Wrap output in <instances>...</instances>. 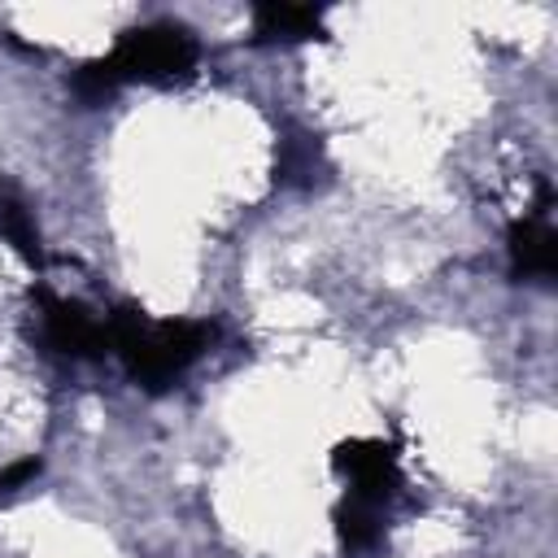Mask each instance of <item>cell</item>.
<instances>
[{"label": "cell", "instance_id": "6da1fadb", "mask_svg": "<svg viewBox=\"0 0 558 558\" xmlns=\"http://www.w3.org/2000/svg\"><path fill=\"white\" fill-rule=\"evenodd\" d=\"M105 327H109V349L153 392L170 388L205 353V344L214 336L205 323H187V318L153 323L140 310H118V314L105 318Z\"/></svg>", "mask_w": 558, "mask_h": 558}, {"label": "cell", "instance_id": "7a4b0ae2", "mask_svg": "<svg viewBox=\"0 0 558 558\" xmlns=\"http://www.w3.org/2000/svg\"><path fill=\"white\" fill-rule=\"evenodd\" d=\"M113 87L122 83H174L196 70V39L179 26H144L118 39V48L100 61Z\"/></svg>", "mask_w": 558, "mask_h": 558}, {"label": "cell", "instance_id": "3957f363", "mask_svg": "<svg viewBox=\"0 0 558 558\" xmlns=\"http://www.w3.org/2000/svg\"><path fill=\"white\" fill-rule=\"evenodd\" d=\"M39 340L65 357H96L109 344V327L105 318L87 314L78 301L39 292Z\"/></svg>", "mask_w": 558, "mask_h": 558}, {"label": "cell", "instance_id": "277c9868", "mask_svg": "<svg viewBox=\"0 0 558 558\" xmlns=\"http://www.w3.org/2000/svg\"><path fill=\"white\" fill-rule=\"evenodd\" d=\"M336 466L349 475V493L384 506V497L397 484V458L379 440H349L336 449Z\"/></svg>", "mask_w": 558, "mask_h": 558}, {"label": "cell", "instance_id": "5b68a950", "mask_svg": "<svg viewBox=\"0 0 558 558\" xmlns=\"http://www.w3.org/2000/svg\"><path fill=\"white\" fill-rule=\"evenodd\" d=\"M510 270L527 275V279H549L558 270V235L549 227L545 214L527 209L514 227H510Z\"/></svg>", "mask_w": 558, "mask_h": 558}, {"label": "cell", "instance_id": "8992f818", "mask_svg": "<svg viewBox=\"0 0 558 558\" xmlns=\"http://www.w3.org/2000/svg\"><path fill=\"white\" fill-rule=\"evenodd\" d=\"M323 31V13L310 4H257L253 35L257 39H314Z\"/></svg>", "mask_w": 558, "mask_h": 558}, {"label": "cell", "instance_id": "52a82bcc", "mask_svg": "<svg viewBox=\"0 0 558 558\" xmlns=\"http://www.w3.org/2000/svg\"><path fill=\"white\" fill-rule=\"evenodd\" d=\"M0 235L31 262V266H44V248H39V231H35V218L31 209L17 201V196H0Z\"/></svg>", "mask_w": 558, "mask_h": 558}, {"label": "cell", "instance_id": "ba28073f", "mask_svg": "<svg viewBox=\"0 0 558 558\" xmlns=\"http://www.w3.org/2000/svg\"><path fill=\"white\" fill-rule=\"evenodd\" d=\"M336 527H340V536H344L349 549H366V545L379 541V506L349 493V497L336 506Z\"/></svg>", "mask_w": 558, "mask_h": 558}, {"label": "cell", "instance_id": "9c48e42d", "mask_svg": "<svg viewBox=\"0 0 558 558\" xmlns=\"http://www.w3.org/2000/svg\"><path fill=\"white\" fill-rule=\"evenodd\" d=\"M31 475H39V458H22V462H13V466L0 475V493H9V488H17V484H26Z\"/></svg>", "mask_w": 558, "mask_h": 558}]
</instances>
